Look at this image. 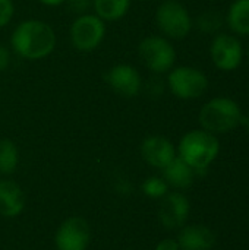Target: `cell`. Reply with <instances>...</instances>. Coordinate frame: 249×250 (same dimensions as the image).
<instances>
[{
    "instance_id": "20",
    "label": "cell",
    "mask_w": 249,
    "mask_h": 250,
    "mask_svg": "<svg viewBox=\"0 0 249 250\" xmlns=\"http://www.w3.org/2000/svg\"><path fill=\"white\" fill-rule=\"evenodd\" d=\"M223 21L222 15L216 10H205L197 18V26L205 34H216L222 28Z\"/></svg>"
},
{
    "instance_id": "26",
    "label": "cell",
    "mask_w": 249,
    "mask_h": 250,
    "mask_svg": "<svg viewBox=\"0 0 249 250\" xmlns=\"http://www.w3.org/2000/svg\"><path fill=\"white\" fill-rule=\"evenodd\" d=\"M241 125H244V127H245L247 133L249 135V114H247V116H244V117H242V123H241Z\"/></svg>"
},
{
    "instance_id": "6",
    "label": "cell",
    "mask_w": 249,
    "mask_h": 250,
    "mask_svg": "<svg viewBox=\"0 0 249 250\" xmlns=\"http://www.w3.org/2000/svg\"><path fill=\"white\" fill-rule=\"evenodd\" d=\"M208 85L207 75L194 66H178L167 75V86L179 100L201 98L207 92Z\"/></svg>"
},
{
    "instance_id": "17",
    "label": "cell",
    "mask_w": 249,
    "mask_h": 250,
    "mask_svg": "<svg viewBox=\"0 0 249 250\" xmlns=\"http://www.w3.org/2000/svg\"><path fill=\"white\" fill-rule=\"evenodd\" d=\"M132 0H92V9L104 22H116L125 18Z\"/></svg>"
},
{
    "instance_id": "24",
    "label": "cell",
    "mask_w": 249,
    "mask_h": 250,
    "mask_svg": "<svg viewBox=\"0 0 249 250\" xmlns=\"http://www.w3.org/2000/svg\"><path fill=\"white\" fill-rule=\"evenodd\" d=\"M154 250H181V248L176 239H163L157 243Z\"/></svg>"
},
{
    "instance_id": "4",
    "label": "cell",
    "mask_w": 249,
    "mask_h": 250,
    "mask_svg": "<svg viewBox=\"0 0 249 250\" xmlns=\"http://www.w3.org/2000/svg\"><path fill=\"white\" fill-rule=\"evenodd\" d=\"M144 66L156 75L169 73L176 63V50L164 35H147L138 45Z\"/></svg>"
},
{
    "instance_id": "19",
    "label": "cell",
    "mask_w": 249,
    "mask_h": 250,
    "mask_svg": "<svg viewBox=\"0 0 249 250\" xmlns=\"http://www.w3.org/2000/svg\"><path fill=\"white\" fill-rule=\"evenodd\" d=\"M141 188H142V193L150 199H161L169 193V185L163 177L158 176H151L145 179Z\"/></svg>"
},
{
    "instance_id": "22",
    "label": "cell",
    "mask_w": 249,
    "mask_h": 250,
    "mask_svg": "<svg viewBox=\"0 0 249 250\" xmlns=\"http://www.w3.org/2000/svg\"><path fill=\"white\" fill-rule=\"evenodd\" d=\"M66 4L69 10H72L73 13L79 16V15L88 13V10L92 7V0H66Z\"/></svg>"
},
{
    "instance_id": "9",
    "label": "cell",
    "mask_w": 249,
    "mask_h": 250,
    "mask_svg": "<svg viewBox=\"0 0 249 250\" xmlns=\"http://www.w3.org/2000/svg\"><path fill=\"white\" fill-rule=\"evenodd\" d=\"M90 240V224L82 217H70L65 220L54 236L57 250H87Z\"/></svg>"
},
{
    "instance_id": "23",
    "label": "cell",
    "mask_w": 249,
    "mask_h": 250,
    "mask_svg": "<svg viewBox=\"0 0 249 250\" xmlns=\"http://www.w3.org/2000/svg\"><path fill=\"white\" fill-rule=\"evenodd\" d=\"M10 62H12L10 50L6 45L0 44V73L7 70V67L10 66Z\"/></svg>"
},
{
    "instance_id": "14",
    "label": "cell",
    "mask_w": 249,
    "mask_h": 250,
    "mask_svg": "<svg viewBox=\"0 0 249 250\" xmlns=\"http://www.w3.org/2000/svg\"><path fill=\"white\" fill-rule=\"evenodd\" d=\"M25 209V195L21 186L10 180H0V215L4 218L19 217Z\"/></svg>"
},
{
    "instance_id": "11",
    "label": "cell",
    "mask_w": 249,
    "mask_h": 250,
    "mask_svg": "<svg viewBox=\"0 0 249 250\" xmlns=\"http://www.w3.org/2000/svg\"><path fill=\"white\" fill-rule=\"evenodd\" d=\"M107 85L120 97L134 98L139 95L142 89V76L139 70L126 63L112 66L106 73Z\"/></svg>"
},
{
    "instance_id": "12",
    "label": "cell",
    "mask_w": 249,
    "mask_h": 250,
    "mask_svg": "<svg viewBox=\"0 0 249 250\" xmlns=\"http://www.w3.org/2000/svg\"><path fill=\"white\" fill-rule=\"evenodd\" d=\"M141 155L148 166L163 170L178 157V152L170 139L161 135H151L142 141Z\"/></svg>"
},
{
    "instance_id": "7",
    "label": "cell",
    "mask_w": 249,
    "mask_h": 250,
    "mask_svg": "<svg viewBox=\"0 0 249 250\" xmlns=\"http://www.w3.org/2000/svg\"><path fill=\"white\" fill-rule=\"evenodd\" d=\"M70 42L81 53L97 50L106 37V22L95 13H84L75 18L69 29Z\"/></svg>"
},
{
    "instance_id": "15",
    "label": "cell",
    "mask_w": 249,
    "mask_h": 250,
    "mask_svg": "<svg viewBox=\"0 0 249 250\" xmlns=\"http://www.w3.org/2000/svg\"><path fill=\"white\" fill-rule=\"evenodd\" d=\"M195 170L179 157H176L170 164L163 168V179L166 180L169 188L172 186L178 190H185L191 188L195 180Z\"/></svg>"
},
{
    "instance_id": "21",
    "label": "cell",
    "mask_w": 249,
    "mask_h": 250,
    "mask_svg": "<svg viewBox=\"0 0 249 250\" xmlns=\"http://www.w3.org/2000/svg\"><path fill=\"white\" fill-rule=\"evenodd\" d=\"M15 16L13 0H0V28L7 26Z\"/></svg>"
},
{
    "instance_id": "5",
    "label": "cell",
    "mask_w": 249,
    "mask_h": 250,
    "mask_svg": "<svg viewBox=\"0 0 249 250\" xmlns=\"http://www.w3.org/2000/svg\"><path fill=\"white\" fill-rule=\"evenodd\" d=\"M156 23L169 40H183L189 35L194 22L186 6L178 0H164L156 10Z\"/></svg>"
},
{
    "instance_id": "25",
    "label": "cell",
    "mask_w": 249,
    "mask_h": 250,
    "mask_svg": "<svg viewBox=\"0 0 249 250\" xmlns=\"http://www.w3.org/2000/svg\"><path fill=\"white\" fill-rule=\"evenodd\" d=\"M38 1L44 6H48V7H56V6L66 3V0H38Z\"/></svg>"
},
{
    "instance_id": "10",
    "label": "cell",
    "mask_w": 249,
    "mask_h": 250,
    "mask_svg": "<svg viewBox=\"0 0 249 250\" xmlns=\"http://www.w3.org/2000/svg\"><path fill=\"white\" fill-rule=\"evenodd\" d=\"M191 212V204L189 199L179 192H172L167 193L166 196L161 198L160 207H158V220L160 224L166 230H181Z\"/></svg>"
},
{
    "instance_id": "1",
    "label": "cell",
    "mask_w": 249,
    "mask_h": 250,
    "mask_svg": "<svg viewBox=\"0 0 249 250\" xmlns=\"http://www.w3.org/2000/svg\"><path fill=\"white\" fill-rule=\"evenodd\" d=\"M56 32L50 23L41 19H26L19 22L12 35L10 47L21 59L34 62L48 57L56 48Z\"/></svg>"
},
{
    "instance_id": "27",
    "label": "cell",
    "mask_w": 249,
    "mask_h": 250,
    "mask_svg": "<svg viewBox=\"0 0 249 250\" xmlns=\"http://www.w3.org/2000/svg\"><path fill=\"white\" fill-rule=\"evenodd\" d=\"M248 63H249V50H248Z\"/></svg>"
},
{
    "instance_id": "8",
    "label": "cell",
    "mask_w": 249,
    "mask_h": 250,
    "mask_svg": "<svg viewBox=\"0 0 249 250\" xmlns=\"http://www.w3.org/2000/svg\"><path fill=\"white\" fill-rule=\"evenodd\" d=\"M210 57L213 64L222 72L236 70L244 59V48L236 35L216 34L210 45Z\"/></svg>"
},
{
    "instance_id": "2",
    "label": "cell",
    "mask_w": 249,
    "mask_h": 250,
    "mask_svg": "<svg viewBox=\"0 0 249 250\" xmlns=\"http://www.w3.org/2000/svg\"><path fill=\"white\" fill-rule=\"evenodd\" d=\"M176 152L178 157L192 167L198 174L207 171L219 157L220 141L216 135L204 129H194L181 138Z\"/></svg>"
},
{
    "instance_id": "18",
    "label": "cell",
    "mask_w": 249,
    "mask_h": 250,
    "mask_svg": "<svg viewBox=\"0 0 249 250\" xmlns=\"http://www.w3.org/2000/svg\"><path fill=\"white\" fill-rule=\"evenodd\" d=\"M19 164V151L13 141L0 139V174H12Z\"/></svg>"
},
{
    "instance_id": "13",
    "label": "cell",
    "mask_w": 249,
    "mask_h": 250,
    "mask_svg": "<svg viewBox=\"0 0 249 250\" xmlns=\"http://www.w3.org/2000/svg\"><path fill=\"white\" fill-rule=\"evenodd\" d=\"M181 250H211L216 246V233L204 224H185L178 233Z\"/></svg>"
},
{
    "instance_id": "3",
    "label": "cell",
    "mask_w": 249,
    "mask_h": 250,
    "mask_svg": "<svg viewBox=\"0 0 249 250\" xmlns=\"http://www.w3.org/2000/svg\"><path fill=\"white\" fill-rule=\"evenodd\" d=\"M242 110L239 104L227 97H216L207 101L198 114L201 129L219 136L233 132L242 123Z\"/></svg>"
},
{
    "instance_id": "16",
    "label": "cell",
    "mask_w": 249,
    "mask_h": 250,
    "mask_svg": "<svg viewBox=\"0 0 249 250\" xmlns=\"http://www.w3.org/2000/svg\"><path fill=\"white\" fill-rule=\"evenodd\" d=\"M230 31L239 37H249V0H235L226 15Z\"/></svg>"
}]
</instances>
